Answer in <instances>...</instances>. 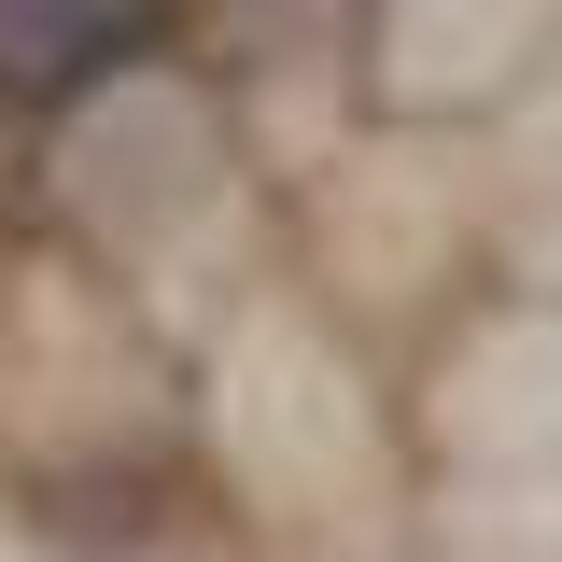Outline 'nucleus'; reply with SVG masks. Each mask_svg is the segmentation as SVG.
<instances>
[{"label": "nucleus", "instance_id": "1", "mask_svg": "<svg viewBox=\"0 0 562 562\" xmlns=\"http://www.w3.org/2000/svg\"><path fill=\"white\" fill-rule=\"evenodd\" d=\"M183 0H0V99L14 113H70L85 85H113L127 57L169 43Z\"/></svg>", "mask_w": 562, "mask_h": 562}]
</instances>
